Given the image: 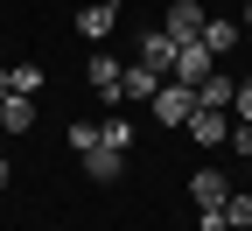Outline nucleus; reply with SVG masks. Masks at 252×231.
Wrapping results in <instances>:
<instances>
[{"mask_svg": "<svg viewBox=\"0 0 252 231\" xmlns=\"http://www.w3.org/2000/svg\"><path fill=\"white\" fill-rule=\"evenodd\" d=\"M98 140H105V147H119V154H133V119H126V112L98 119Z\"/></svg>", "mask_w": 252, "mask_h": 231, "instance_id": "obj_14", "label": "nucleus"}, {"mask_svg": "<svg viewBox=\"0 0 252 231\" xmlns=\"http://www.w3.org/2000/svg\"><path fill=\"white\" fill-rule=\"evenodd\" d=\"M189 140H196V147H224V140H231V112L196 105V112H189Z\"/></svg>", "mask_w": 252, "mask_h": 231, "instance_id": "obj_2", "label": "nucleus"}, {"mask_svg": "<svg viewBox=\"0 0 252 231\" xmlns=\"http://www.w3.org/2000/svg\"><path fill=\"white\" fill-rule=\"evenodd\" d=\"M196 231H231V224H224V210H196Z\"/></svg>", "mask_w": 252, "mask_h": 231, "instance_id": "obj_20", "label": "nucleus"}, {"mask_svg": "<svg viewBox=\"0 0 252 231\" xmlns=\"http://www.w3.org/2000/svg\"><path fill=\"white\" fill-rule=\"evenodd\" d=\"M189 112H196V84L168 77L161 91H154V119H161V126H189Z\"/></svg>", "mask_w": 252, "mask_h": 231, "instance_id": "obj_1", "label": "nucleus"}, {"mask_svg": "<svg viewBox=\"0 0 252 231\" xmlns=\"http://www.w3.org/2000/svg\"><path fill=\"white\" fill-rule=\"evenodd\" d=\"M14 91H21V98L42 91V70H35V63H14Z\"/></svg>", "mask_w": 252, "mask_h": 231, "instance_id": "obj_17", "label": "nucleus"}, {"mask_svg": "<svg viewBox=\"0 0 252 231\" xmlns=\"http://www.w3.org/2000/svg\"><path fill=\"white\" fill-rule=\"evenodd\" d=\"M231 112H238V119H252V77H245V84L231 91Z\"/></svg>", "mask_w": 252, "mask_h": 231, "instance_id": "obj_19", "label": "nucleus"}, {"mask_svg": "<svg viewBox=\"0 0 252 231\" xmlns=\"http://www.w3.org/2000/svg\"><path fill=\"white\" fill-rule=\"evenodd\" d=\"M77 161H84V175H91V182H119V175H126V154L105 147V140L91 147V154H77Z\"/></svg>", "mask_w": 252, "mask_h": 231, "instance_id": "obj_8", "label": "nucleus"}, {"mask_svg": "<svg viewBox=\"0 0 252 231\" xmlns=\"http://www.w3.org/2000/svg\"><path fill=\"white\" fill-rule=\"evenodd\" d=\"M210 70H217V56H210L203 42H175V70H168V77H182V84H203Z\"/></svg>", "mask_w": 252, "mask_h": 231, "instance_id": "obj_6", "label": "nucleus"}, {"mask_svg": "<svg viewBox=\"0 0 252 231\" xmlns=\"http://www.w3.org/2000/svg\"><path fill=\"white\" fill-rule=\"evenodd\" d=\"M91 147H98V119H77L70 126V154H91Z\"/></svg>", "mask_w": 252, "mask_h": 231, "instance_id": "obj_16", "label": "nucleus"}, {"mask_svg": "<svg viewBox=\"0 0 252 231\" xmlns=\"http://www.w3.org/2000/svg\"><path fill=\"white\" fill-rule=\"evenodd\" d=\"M168 77L161 70H147V63H126L119 70V98H133V105H154V91H161Z\"/></svg>", "mask_w": 252, "mask_h": 231, "instance_id": "obj_4", "label": "nucleus"}, {"mask_svg": "<svg viewBox=\"0 0 252 231\" xmlns=\"http://www.w3.org/2000/svg\"><path fill=\"white\" fill-rule=\"evenodd\" d=\"M112 21H119V0H91V7L77 14V35L98 42V35H112Z\"/></svg>", "mask_w": 252, "mask_h": 231, "instance_id": "obj_9", "label": "nucleus"}, {"mask_svg": "<svg viewBox=\"0 0 252 231\" xmlns=\"http://www.w3.org/2000/svg\"><path fill=\"white\" fill-rule=\"evenodd\" d=\"M231 91H238V84H231L224 70H210V77L196 84V105H217V112H231Z\"/></svg>", "mask_w": 252, "mask_h": 231, "instance_id": "obj_12", "label": "nucleus"}, {"mask_svg": "<svg viewBox=\"0 0 252 231\" xmlns=\"http://www.w3.org/2000/svg\"><path fill=\"white\" fill-rule=\"evenodd\" d=\"M224 224L231 231H252V189H231L224 196Z\"/></svg>", "mask_w": 252, "mask_h": 231, "instance_id": "obj_15", "label": "nucleus"}, {"mask_svg": "<svg viewBox=\"0 0 252 231\" xmlns=\"http://www.w3.org/2000/svg\"><path fill=\"white\" fill-rule=\"evenodd\" d=\"M245 28H252V0H245Z\"/></svg>", "mask_w": 252, "mask_h": 231, "instance_id": "obj_23", "label": "nucleus"}, {"mask_svg": "<svg viewBox=\"0 0 252 231\" xmlns=\"http://www.w3.org/2000/svg\"><path fill=\"white\" fill-rule=\"evenodd\" d=\"M0 189H7V161H0Z\"/></svg>", "mask_w": 252, "mask_h": 231, "instance_id": "obj_22", "label": "nucleus"}, {"mask_svg": "<svg viewBox=\"0 0 252 231\" xmlns=\"http://www.w3.org/2000/svg\"><path fill=\"white\" fill-rule=\"evenodd\" d=\"M231 147H238V161H252V119H231Z\"/></svg>", "mask_w": 252, "mask_h": 231, "instance_id": "obj_18", "label": "nucleus"}, {"mask_svg": "<svg viewBox=\"0 0 252 231\" xmlns=\"http://www.w3.org/2000/svg\"><path fill=\"white\" fill-rule=\"evenodd\" d=\"M0 126H7V133H28V126H35V98L7 91V98H0Z\"/></svg>", "mask_w": 252, "mask_h": 231, "instance_id": "obj_11", "label": "nucleus"}, {"mask_svg": "<svg viewBox=\"0 0 252 231\" xmlns=\"http://www.w3.org/2000/svg\"><path fill=\"white\" fill-rule=\"evenodd\" d=\"M84 77H91V91H98L105 105H119V56H91Z\"/></svg>", "mask_w": 252, "mask_h": 231, "instance_id": "obj_10", "label": "nucleus"}, {"mask_svg": "<svg viewBox=\"0 0 252 231\" xmlns=\"http://www.w3.org/2000/svg\"><path fill=\"white\" fill-rule=\"evenodd\" d=\"M203 21H210V14L196 7V0H168V14H161V28H168L175 42H196V35H203Z\"/></svg>", "mask_w": 252, "mask_h": 231, "instance_id": "obj_3", "label": "nucleus"}, {"mask_svg": "<svg viewBox=\"0 0 252 231\" xmlns=\"http://www.w3.org/2000/svg\"><path fill=\"white\" fill-rule=\"evenodd\" d=\"M196 42H203L210 56H231V49H238V28H231V21H203V35H196Z\"/></svg>", "mask_w": 252, "mask_h": 231, "instance_id": "obj_13", "label": "nucleus"}, {"mask_svg": "<svg viewBox=\"0 0 252 231\" xmlns=\"http://www.w3.org/2000/svg\"><path fill=\"white\" fill-rule=\"evenodd\" d=\"M133 63H147V70H175V35H168V28H147V35H140V56Z\"/></svg>", "mask_w": 252, "mask_h": 231, "instance_id": "obj_7", "label": "nucleus"}, {"mask_svg": "<svg viewBox=\"0 0 252 231\" xmlns=\"http://www.w3.org/2000/svg\"><path fill=\"white\" fill-rule=\"evenodd\" d=\"M189 196H196V210H224L231 175H224V168H196V175H189Z\"/></svg>", "mask_w": 252, "mask_h": 231, "instance_id": "obj_5", "label": "nucleus"}, {"mask_svg": "<svg viewBox=\"0 0 252 231\" xmlns=\"http://www.w3.org/2000/svg\"><path fill=\"white\" fill-rule=\"evenodd\" d=\"M7 91H14V70H0V98H7Z\"/></svg>", "mask_w": 252, "mask_h": 231, "instance_id": "obj_21", "label": "nucleus"}]
</instances>
